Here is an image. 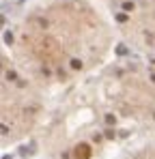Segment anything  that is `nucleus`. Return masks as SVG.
I'll use <instances>...</instances> for the list:
<instances>
[{"instance_id": "obj_10", "label": "nucleus", "mask_w": 155, "mask_h": 159, "mask_svg": "<svg viewBox=\"0 0 155 159\" xmlns=\"http://www.w3.org/2000/svg\"><path fill=\"white\" fill-rule=\"evenodd\" d=\"M114 135H116V133H114V129H105V138H108V140H112Z\"/></svg>"}, {"instance_id": "obj_12", "label": "nucleus", "mask_w": 155, "mask_h": 159, "mask_svg": "<svg viewBox=\"0 0 155 159\" xmlns=\"http://www.w3.org/2000/svg\"><path fill=\"white\" fill-rule=\"evenodd\" d=\"M93 140H95V142H101L103 135H101V133H95V135H93Z\"/></svg>"}, {"instance_id": "obj_14", "label": "nucleus", "mask_w": 155, "mask_h": 159, "mask_svg": "<svg viewBox=\"0 0 155 159\" xmlns=\"http://www.w3.org/2000/svg\"><path fill=\"white\" fill-rule=\"evenodd\" d=\"M151 82H153V84H155V73H153V75H151Z\"/></svg>"}, {"instance_id": "obj_8", "label": "nucleus", "mask_w": 155, "mask_h": 159, "mask_svg": "<svg viewBox=\"0 0 155 159\" xmlns=\"http://www.w3.org/2000/svg\"><path fill=\"white\" fill-rule=\"evenodd\" d=\"M6 80H9V82H15V80H17V73H15V71H6Z\"/></svg>"}, {"instance_id": "obj_13", "label": "nucleus", "mask_w": 155, "mask_h": 159, "mask_svg": "<svg viewBox=\"0 0 155 159\" xmlns=\"http://www.w3.org/2000/svg\"><path fill=\"white\" fill-rule=\"evenodd\" d=\"M58 78H60V80H67V73H65L62 69H58Z\"/></svg>"}, {"instance_id": "obj_3", "label": "nucleus", "mask_w": 155, "mask_h": 159, "mask_svg": "<svg viewBox=\"0 0 155 159\" xmlns=\"http://www.w3.org/2000/svg\"><path fill=\"white\" fill-rule=\"evenodd\" d=\"M134 9H136V4H134V2H123V11H127V13H131Z\"/></svg>"}, {"instance_id": "obj_1", "label": "nucleus", "mask_w": 155, "mask_h": 159, "mask_svg": "<svg viewBox=\"0 0 155 159\" xmlns=\"http://www.w3.org/2000/svg\"><path fill=\"white\" fill-rule=\"evenodd\" d=\"M75 157H78V159H86V157H88V146H86V144L75 146Z\"/></svg>"}, {"instance_id": "obj_11", "label": "nucleus", "mask_w": 155, "mask_h": 159, "mask_svg": "<svg viewBox=\"0 0 155 159\" xmlns=\"http://www.w3.org/2000/svg\"><path fill=\"white\" fill-rule=\"evenodd\" d=\"M116 19H118V22H127V15H125V13H118Z\"/></svg>"}, {"instance_id": "obj_5", "label": "nucleus", "mask_w": 155, "mask_h": 159, "mask_svg": "<svg viewBox=\"0 0 155 159\" xmlns=\"http://www.w3.org/2000/svg\"><path fill=\"white\" fill-rule=\"evenodd\" d=\"M71 69H82V60L80 58H73L71 60Z\"/></svg>"}, {"instance_id": "obj_7", "label": "nucleus", "mask_w": 155, "mask_h": 159, "mask_svg": "<svg viewBox=\"0 0 155 159\" xmlns=\"http://www.w3.org/2000/svg\"><path fill=\"white\" fill-rule=\"evenodd\" d=\"M35 24H39L41 28H48V19H43V17H37V19H35Z\"/></svg>"}, {"instance_id": "obj_2", "label": "nucleus", "mask_w": 155, "mask_h": 159, "mask_svg": "<svg viewBox=\"0 0 155 159\" xmlns=\"http://www.w3.org/2000/svg\"><path fill=\"white\" fill-rule=\"evenodd\" d=\"M144 39H147L149 45H153V47H155V32H144Z\"/></svg>"}, {"instance_id": "obj_9", "label": "nucleus", "mask_w": 155, "mask_h": 159, "mask_svg": "<svg viewBox=\"0 0 155 159\" xmlns=\"http://www.w3.org/2000/svg\"><path fill=\"white\" fill-rule=\"evenodd\" d=\"M105 122H108V125H114V122H116V116H114V114H105Z\"/></svg>"}, {"instance_id": "obj_4", "label": "nucleus", "mask_w": 155, "mask_h": 159, "mask_svg": "<svg viewBox=\"0 0 155 159\" xmlns=\"http://www.w3.org/2000/svg\"><path fill=\"white\" fill-rule=\"evenodd\" d=\"M116 54H118V56H127V54H129V49H127L125 45H118V47H116Z\"/></svg>"}, {"instance_id": "obj_6", "label": "nucleus", "mask_w": 155, "mask_h": 159, "mask_svg": "<svg viewBox=\"0 0 155 159\" xmlns=\"http://www.w3.org/2000/svg\"><path fill=\"white\" fill-rule=\"evenodd\" d=\"M4 43H6V45H11V43H13V32H9V30L4 32Z\"/></svg>"}]
</instances>
